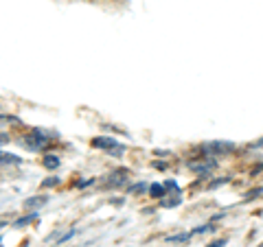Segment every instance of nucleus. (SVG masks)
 <instances>
[{"label": "nucleus", "mask_w": 263, "mask_h": 247, "mask_svg": "<svg viewBox=\"0 0 263 247\" xmlns=\"http://www.w3.org/2000/svg\"><path fill=\"white\" fill-rule=\"evenodd\" d=\"M92 147H97V149H112V151L114 149H121L114 138H95L92 140Z\"/></svg>", "instance_id": "1"}, {"label": "nucleus", "mask_w": 263, "mask_h": 247, "mask_svg": "<svg viewBox=\"0 0 263 247\" xmlns=\"http://www.w3.org/2000/svg\"><path fill=\"white\" fill-rule=\"evenodd\" d=\"M42 203H46V197H33V199L24 201V208L33 210V208H37V205H42Z\"/></svg>", "instance_id": "2"}, {"label": "nucleus", "mask_w": 263, "mask_h": 247, "mask_svg": "<svg viewBox=\"0 0 263 247\" xmlns=\"http://www.w3.org/2000/svg\"><path fill=\"white\" fill-rule=\"evenodd\" d=\"M42 162H44V167H46V169H57L62 160L57 158V155H44V160H42Z\"/></svg>", "instance_id": "3"}, {"label": "nucleus", "mask_w": 263, "mask_h": 247, "mask_svg": "<svg viewBox=\"0 0 263 247\" xmlns=\"http://www.w3.org/2000/svg\"><path fill=\"white\" fill-rule=\"evenodd\" d=\"M209 149H215L217 153H226V151H233L235 145H226V142H215V145H209Z\"/></svg>", "instance_id": "4"}, {"label": "nucleus", "mask_w": 263, "mask_h": 247, "mask_svg": "<svg viewBox=\"0 0 263 247\" xmlns=\"http://www.w3.org/2000/svg\"><path fill=\"white\" fill-rule=\"evenodd\" d=\"M164 191H167V186H160V184H152V186H149L152 197H162Z\"/></svg>", "instance_id": "5"}, {"label": "nucleus", "mask_w": 263, "mask_h": 247, "mask_svg": "<svg viewBox=\"0 0 263 247\" xmlns=\"http://www.w3.org/2000/svg\"><path fill=\"white\" fill-rule=\"evenodd\" d=\"M191 234H176V236H167V243H182V241H189Z\"/></svg>", "instance_id": "6"}, {"label": "nucleus", "mask_w": 263, "mask_h": 247, "mask_svg": "<svg viewBox=\"0 0 263 247\" xmlns=\"http://www.w3.org/2000/svg\"><path fill=\"white\" fill-rule=\"evenodd\" d=\"M33 219H35V212H33V215H29V217H24V219H18V221H15V225H27V223H31V221Z\"/></svg>", "instance_id": "7"}, {"label": "nucleus", "mask_w": 263, "mask_h": 247, "mask_svg": "<svg viewBox=\"0 0 263 247\" xmlns=\"http://www.w3.org/2000/svg\"><path fill=\"white\" fill-rule=\"evenodd\" d=\"M147 188H149V186H147V184H134V186H132L129 188V193H143V191H147Z\"/></svg>", "instance_id": "8"}, {"label": "nucleus", "mask_w": 263, "mask_h": 247, "mask_svg": "<svg viewBox=\"0 0 263 247\" xmlns=\"http://www.w3.org/2000/svg\"><path fill=\"white\" fill-rule=\"evenodd\" d=\"M3 162H5V164H7V162H13V164H18L20 160L15 158V155H9V153H5V155H3Z\"/></svg>", "instance_id": "9"}, {"label": "nucleus", "mask_w": 263, "mask_h": 247, "mask_svg": "<svg viewBox=\"0 0 263 247\" xmlns=\"http://www.w3.org/2000/svg\"><path fill=\"white\" fill-rule=\"evenodd\" d=\"M226 182H228V177H224V179H215V182H213L209 188H217L219 184H226Z\"/></svg>", "instance_id": "10"}, {"label": "nucleus", "mask_w": 263, "mask_h": 247, "mask_svg": "<svg viewBox=\"0 0 263 247\" xmlns=\"http://www.w3.org/2000/svg\"><path fill=\"white\" fill-rule=\"evenodd\" d=\"M57 184V177H51V179H46L44 182V186H55Z\"/></svg>", "instance_id": "11"}, {"label": "nucleus", "mask_w": 263, "mask_h": 247, "mask_svg": "<svg viewBox=\"0 0 263 247\" xmlns=\"http://www.w3.org/2000/svg\"><path fill=\"white\" fill-rule=\"evenodd\" d=\"M226 245V241H215V243H211L209 247H224Z\"/></svg>", "instance_id": "12"}]
</instances>
